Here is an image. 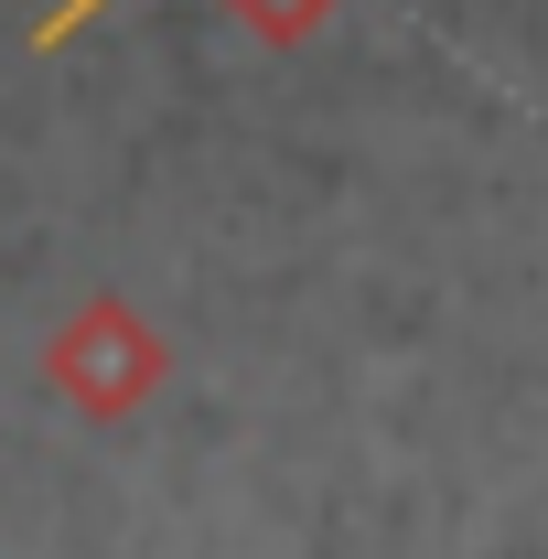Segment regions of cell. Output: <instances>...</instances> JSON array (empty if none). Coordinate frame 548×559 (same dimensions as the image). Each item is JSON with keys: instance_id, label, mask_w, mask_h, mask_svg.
<instances>
[{"instance_id": "obj_1", "label": "cell", "mask_w": 548, "mask_h": 559, "mask_svg": "<svg viewBox=\"0 0 548 559\" xmlns=\"http://www.w3.org/2000/svg\"><path fill=\"white\" fill-rule=\"evenodd\" d=\"M55 377H65L86 409H130L140 388L162 377V345L140 334V312H130V301H86L65 334H55Z\"/></svg>"}, {"instance_id": "obj_2", "label": "cell", "mask_w": 548, "mask_h": 559, "mask_svg": "<svg viewBox=\"0 0 548 559\" xmlns=\"http://www.w3.org/2000/svg\"><path fill=\"white\" fill-rule=\"evenodd\" d=\"M237 11H248V22L270 33V44H301V33H312V22H323L334 0H237Z\"/></svg>"}, {"instance_id": "obj_3", "label": "cell", "mask_w": 548, "mask_h": 559, "mask_svg": "<svg viewBox=\"0 0 548 559\" xmlns=\"http://www.w3.org/2000/svg\"><path fill=\"white\" fill-rule=\"evenodd\" d=\"M86 11H97V0H65V11H55V22H44V44H55V33H75V22H86Z\"/></svg>"}]
</instances>
